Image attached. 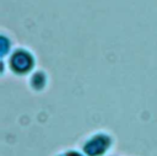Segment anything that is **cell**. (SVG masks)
Segmentation results:
<instances>
[{
    "label": "cell",
    "mask_w": 157,
    "mask_h": 156,
    "mask_svg": "<svg viewBox=\"0 0 157 156\" xmlns=\"http://www.w3.org/2000/svg\"><path fill=\"white\" fill-rule=\"evenodd\" d=\"M59 156H83V155H81V154H78L76 151H67V152H64V154H61Z\"/></svg>",
    "instance_id": "277c9868"
},
{
    "label": "cell",
    "mask_w": 157,
    "mask_h": 156,
    "mask_svg": "<svg viewBox=\"0 0 157 156\" xmlns=\"http://www.w3.org/2000/svg\"><path fill=\"white\" fill-rule=\"evenodd\" d=\"M31 84L34 88H42L45 84V76L43 72H36L33 76H32V80H31Z\"/></svg>",
    "instance_id": "3957f363"
},
{
    "label": "cell",
    "mask_w": 157,
    "mask_h": 156,
    "mask_svg": "<svg viewBox=\"0 0 157 156\" xmlns=\"http://www.w3.org/2000/svg\"><path fill=\"white\" fill-rule=\"evenodd\" d=\"M34 60L29 52L25 49H17L10 59V66L16 74H26L33 68Z\"/></svg>",
    "instance_id": "7a4b0ae2"
},
{
    "label": "cell",
    "mask_w": 157,
    "mask_h": 156,
    "mask_svg": "<svg viewBox=\"0 0 157 156\" xmlns=\"http://www.w3.org/2000/svg\"><path fill=\"white\" fill-rule=\"evenodd\" d=\"M112 139L109 135L98 133L92 135L83 144V152L86 156H102L110 147Z\"/></svg>",
    "instance_id": "6da1fadb"
}]
</instances>
